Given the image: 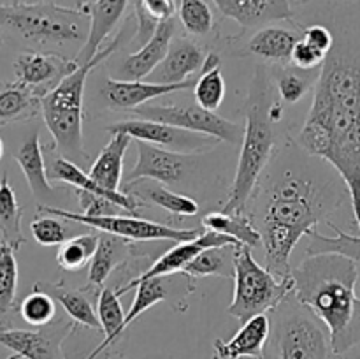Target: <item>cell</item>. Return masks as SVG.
<instances>
[{"instance_id":"obj_1","label":"cell","mask_w":360,"mask_h":359,"mask_svg":"<svg viewBox=\"0 0 360 359\" xmlns=\"http://www.w3.org/2000/svg\"><path fill=\"white\" fill-rule=\"evenodd\" d=\"M323 164L294 139L287 141L274 150L248 201L246 211L262 236L266 267L281 280L292 277L290 256L302 236L327 224L329 215L350 199L341 176Z\"/></svg>"},{"instance_id":"obj_2","label":"cell","mask_w":360,"mask_h":359,"mask_svg":"<svg viewBox=\"0 0 360 359\" xmlns=\"http://www.w3.org/2000/svg\"><path fill=\"white\" fill-rule=\"evenodd\" d=\"M294 141L341 176L360 234V53L334 44L313 88L304 125Z\"/></svg>"},{"instance_id":"obj_3","label":"cell","mask_w":360,"mask_h":359,"mask_svg":"<svg viewBox=\"0 0 360 359\" xmlns=\"http://www.w3.org/2000/svg\"><path fill=\"white\" fill-rule=\"evenodd\" d=\"M357 264L341 253H315L292 267L295 298L326 324L340 355L360 344Z\"/></svg>"},{"instance_id":"obj_4","label":"cell","mask_w":360,"mask_h":359,"mask_svg":"<svg viewBox=\"0 0 360 359\" xmlns=\"http://www.w3.org/2000/svg\"><path fill=\"white\" fill-rule=\"evenodd\" d=\"M274 90L271 67H257L245 106L241 153L227 203L221 210L225 213H245L250 197L276 150L274 125L283 116V102L274 99Z\"/></svg>"},{"instance_id":"obj_5","label":"cell","mask_w":360,"mask_h":359,"mask_svg":"<svg viewBox=\"0 0 360 359\" xmlns=\"http://www.w3.org/2000/svg\"><path fill=\"white\" fill-rule=\"evenodd\" d=\"M136 28V16L127 18L108 46H104L90 62L79 63L72 74L63 77L58 87L42 97V118L55 141L53 146L76 164L90 162V155L84 150L83 143V95L88 76L91 70L97 69L98 63L125 46L127 41H132Z\"/></svg>"},{"instance_id":"obj_6","label":"cell","mask_w":360,"mask_h":359,"mask_svg":"<svg viewBox=\"0 0 360 359\" xmlns=\"http://www.w3.org/2000/svg\"><path fill=\"white\" fill-rule=\"evenodd\" d=\"M271 333L262 359H343L326 324L295 298L294 291L269 312Z\"/></svg>"},{"instance_id":"obj_7","label":"cell","mask_w":360,"mask_h":359,"mask_svg":"<svg viewBox=\"0 0 360 359\" xmlns=\"http://www.w3.org/2000/svg\"><path fill=\"white\" fill-rule=\"evenodd\" d=\"M0 30L35 44H84L90 34L88 4L63 7L53 2L0 7Z\"/></svg>"},{"instance_id":"obj_8","label":"cell","mask_w":360,"mask_h":359,"mask_svg":"<svg viewBox=\"0 0 360 359\" xmlns=\"http://www.w3.org/2000/svg\"><path fill=\"white\" fill-rule=\"evenodd\" d=\"M292 291V277L281 280L267 267L257 263L250 246L243 243L236 246L234 298L227 310L234 319L243 324L259 313H269Z\"/></svg>"},{"instance_id":"obj_9","label":"cell","mask_w":360,"mask_h":359,"mask_svg":"<svg viewBox=\"0 0 360 359\" xmlns=\"http://www.w3.org/2000/svg\"><path fill=\"white\" fill-rule=\"evenodd\" d=\"M37 213L56 215L63 220L74 222V224L86 225L98 232H109V234L120 236V238L130 239V241H188L202 234V229H179L171 225L158 224V222L144 220V218L129 215H84L74 213V211L62 210V208L49 206V204H37Z\"/></svg>"},{"instance_id":"obj_10","label":"cell","mask_w":360,"mask_h":359,"mask_svg":"<svg viewBox=\"0 0 360 359\" xmlns=\"http://www.w3.org/2000/svg\"><path fill=\"white\" fill-rule=\"evenodd\" d=\"M132 113L141 118L169 123L192 132L207 134L231 144L243 139V130H245V125L239 122H232L218 113L207 111L199 104H144L132 109Z\"/></svg>"},{"instance_id":"obj_11","label":"cell","mask_w":360,"mask_h":359,"mask_svg":"<svg viewBox=\"0 0 360 359\" xmlns=\"http://www.w3.org/2000/svg\"><path fill=\"white\" fill-rule=\"evenodd\" d=\"M108 130L109 132H123L132 139L144 141V143L155 144V146L164 148V150L185 155L207 153L221 143L220 139L207 136V134L192 132V130L181 129V127L146 118L118 122L115 125H109Z\"/></svg>"},{"instance_id":"obj_12","label":"cell","mask_w":360,"mask_h":359,"mask_svg":"<svg viewBox=\"0 0 360 359\" xmlns=\"http://www.w3.org/2000/svg\"><path fill=\"white\" fill-rule=\"evenodd\" d=\"M77 329L70 319H55L35 329H0V345L25 359H65L63 341Z\"/></svg>"},{"instance_id":"obj_13","label":"cell","mask_w":360,"mask_h":359,"mask_svg":"<svg viewBox=\"0 0 360 359\" xmlns=\"http://www.w3.org/2000/svg\"><path fill=\"white\" fill-rule=\"evenodd\" d=\"M197 280L186 273L160 275L141 280L136 285V296L132 299L129 312L125 317V327H129L137 317L143 315L151 306L162 301H169L176 312H185L188 308V296L195 291Z\"/></svg>"},{"instance_id":"obj_14","label":"cell","mask_w":360,"mask_h":359,"mask_svg":"<svg viewBox=\"0 0 360 359\" xmlns=\"http://www.w3.org/2000/svg\"><path fill=\"white\" fill-rule=\"evenodd\" d=\"M239 241H236L231 236H225L221 232L217 231H207L204 229L202 234H199L197 238L188 239V241H179L178 245H174L172 248H169L167 252L162 253L150 267L143 271L137 277L130 278L125 285L116 289L120 296L127 294L129 291L136 289V285L141 280H146L151 277H160V275H171V273H179V271L185 270L186 264L190 260L195 259L202 250L210 248V246H224V245H238Z\"/></svg>"},{"instance_id":"obj_15","label":"cell","mask_w":360,"mask_h":359,"mask_svg":"<svg viewBox=\"0 0 360 359\" xmlns=\"http://www.w3.org/2000/svg\"><path fill=\"white\" fill-rule=\"evenodd\" d=\"M77 67L79 63L76 60H69L56 53L23 51L14 60L16 80L41 97L58 87L60 81L72 74Z\"/></svg>"},{"instance_id":"obj_16","label":"cell","mask_w":360,"mask_h":359,"mask_svg":"<svg viewBox=\"0 0 360 359\" xmlns=\"http://www.w3.org/2000/svg\"><path fill=\"white\" fill-rule=\"evenodd\" d=\"M193 157L195 155L176 153V151L164 150L155 144L139 141L136 164L123 178H125V183L150 178L164 183V185H174L188 172Z\"/></svg>"},{"instance_id":"obj_17","label":"cell","mask_w":360,"mask_h":359,"mask_svg":"<svg viewBox=\"0 0 360 359\" xmlns=\"http://www.w3.org/2000/svg\"><path fill=\"white\" fill-rule=\"evenodd\" d=\"M48 158H46V168H48V178L51 183H67V185H72L74 189L88 190V192L98 194V196L105 197V199L112 201L115 204H118L123 211H129V213L136 215L141 208H144L146 204L141 203L137 197H134L132 194H127L123 190L120 192H109V190L102 189L94 178H91L88 172H84L81 169L79 164L69 160V158L63 157L62 153L56 151L55 146L48 148Z\"/></svg>"},{"instance_id":"obj_18","label":"cell","mask_w":360,"mask_h":359,"mask_svg":"<svg viewBox=\"0 0 360 359\" xmlns=\"http://www.w3.org/2000/svg\"><path fill=\"white\" fill-rule=\"evenodd\" d=\"M139 257H148V253H141L139 246L134 241L109 234V232H98V245L88 266V280L84 291L98 294L105 280L116 270L127 266Z\"/></svg>"},{"instance_id":"obj_19","label":"cell","mask_w":360,"mask_h":359,"mask_svg":"<svg viewBox=\"0 0 360 359\" xmlns=\"http://www.w3.org/2000/svg\"><path fill=\"white\" fill-rule=\"evenodd\" d=\"M199 74L192 76L190 80L183 81V83H148V81H136V80H108L101 88V94L104 101L108 102L111 108L115 109H132L144 106L146 102L153 101V99L162 97V95L174 94V92L188 90V88L195 87V81Z\"/></svg>"},{"instance_id":"obj_20","label":"cell","mask_w":360,"mask_h":359,"mask_svg":"<svg viewBox=\"0 0 360 359\" xmlns=\"http://www.w3.org/2000/svg\"><path fill=\"white\" fill-rule=\"evenodd\" d=\"M225 18L243 28H260L274 21H294L290 0H213Z\"/></svg>"},{"instance_id":"obj_21","label":"cell","mask_w":360,"mask_h":359,"mask_svg":"<svg viewBox=\"0 0 360 359\" xmlns=\"http://www.w3.org/2000/svg\"><path fill=\"white\" fill-rule=\"evenodd\" d=\"M269 333V313H259L245 320L231 340H221V338L214 340L213 359H262Z\"/></svg>"},{"instance_id":"obj_22","label":"cell","mask_w":360,"mask_h":359,"mask_svg":"<svg viewBox=\"0 0 360 359\" xmlns=\"http://www.w3.org/2000/svg\"><path fill=\"white\" fill-rule=\"evenodd\" d=\"M206 53L199 42L188 37L172 39L167 55L151 73L155 83H183L200 73Z\"/></svg>"},{"instance_id":"obj_23","label":"cell","mask_w":360,"mask_h":359,"mask_svg":"<svg viewBox=\"0 0 360 359\" xmlns=\"http://www.w3.org/2000/svg\"><path fill=\"white\" fill-rule=\"evenodd\" d=\"M301 37L302 32L278 25H264L245 42L239 55H253L273 62L274 65H287L290 63L292 51Z\"/></svg>"},{"instance_id":"obj_24","label":"cell","mask_w":360,"mask_h":359,"mask_svg":"<svg viewBox=\"0 0 360 359\" xmlns=\"http://www.w3.org/2000/svg\"><path fill=\"white\" fill-rule=\"evenodd\" d=\"M174 18L160 21L153 37L148 42H144L136 53H132V55H129L125 58V62L122 65V74L125 76V80L141 81L144 77H150L151 73L160 65V62L167 55L172 39H174Z\"/></svg>"},{"instance_id":"obj_25","label":"cell","mask_w":360,"mask_h":359,"mask_svg":"<svg viewBox=\"0 0 360 359\" xmlns=\"http://www.w3.org/2000/svg\"><path fill=\"white\" fill-rule=\"evenodd\" d=\"M129 0H94L88 4L90 11V34L86 42L76 55L77 63H86L102 49L105 39L115 32L116 25L122 21Z\"/></svg>"},{"instance_id":"obj_26","label":"cell","mask_w":360,"mask_h":359,"mask_svg":"<svg viewBox=\"0 0 360 359\" xmlns=\"http://www.w3.org/2000/svg\"><path fill=\"white\" fill-rule=\"evenodd\" d=\"M123 192L132 194L134 197L144 204H155V206L162 208V210L169 211L172 215H179V217H195L199 213V204L195 199L183 194L172 192L171 189L160 182H155L150 178H141L136 182L125 183Z\"/></svg>"},{"instance_id":"obj_27","label":"cell","mask_w":360,"mask_h":359,"mask_svg":"<svg viewBox=\"0 0 360 359\" xmlns=\"http://www.w3.org/2000/svg\"><path fill=\"white\" fill-rule=\"evenodd\" d=\"M14 160L18 162L20 169L23 171L25 180H27L35 199L39 201V204H44L55 194V189H53L51 182L48 178L44 146L41 144L37 132L32 134L30 137L23 141L20 150L14 155Z\"/></svg>"},{"instance_id":"obj_28","label":"cell","mask_w":360,"mask_h":359,"mask_svg":"<svg viewBox=\"0 0 360 359\" xmlns=\"http://www.w3.org/2000/svg\"><path fill=\"white\" fill-rule=\"evenodd\" d=\"M132 137L123 132H111V139L101 150L91 164L88 175L109 192H120L123 180V157L129 150Z\"/></svg>"},{"instance_id":"obj_29","label":"cell","mask_w":360,"mask_h":359,"mask_svg":"<svg viewBox=\"0 0 360 359\" xmlns=\"http://www.w3.org/2000/svg\"><path fill=\"white\" fill-rule=\"evenodd\" d=\"M42 115V97L20 81L0 84V127Z\"/></svg>"},{"instance_id":"obj_30","label":"cell","mask_w":360,"mask_h":359,"mask_svg":"<svg viewBox=\"0 0 360 359\" xmlns=\"http://www.w3.org/2000/svg\"><path fill=\"white\" fill-rule=\"evenodd\" d=\"M34 287L51 294L55 301L60 303L62 308L65 310L67 317L74 320L77 326L102 333L101 320H98V315L95 312L94 305H91L90 298L86 296V291L65 287L62 282H37Z\"/></svg>"},{"instance_id":"obj_31","label":"cell","mask_w":360,"mask_h":359,"mask_svg":"<svg viewBox=\"0 0 360 359\" xmlns=\"http://www.w3.org/2000/svg\"><path fill=\"white\" fill-rule=\"evenodd\" d=\"M97 315L101 320L102 333H104V340L94 348L95 352H104L111 348L116 341L122 340L123 333H125V317L127 313L123 312L122 301H120V294L116 292L115 287H104L97 294Z\"/></svg>"},{"instance_id":"obj_32","label":"cell","mask_w":360,"mask_h":359,"mask_svg":"<svg viewBox=\"0 0 360 359\" xmlns=\"http://www.w3.org/2000/svg\"><path fill=\"white\" fill-rule=\"evenodd\" d=\"M202 227L207 231H217L225 236H231L236 241L243 243L250 248L262 246V236L250 218L248 211L245 213H225V211L207 213L202 218Z\"/></svg>"},{"instance_id":"obj_33","label":"cell","mask_w":360,"mask_h":359,"mask_svg":"<svg viewBox=\"0 0 360 359\" xmlns=\"http://www.w3.org/2000/svg\"><path fill=\"white\" fill-rule=\"evenodd\" d=\"M23 208L18 203L16 192L9 182V176L0 178V243L20 250L27 243L21 231Z\"/></svg>"},{"instance_id":"obj_34","label":"cell","mask_w":360,"mask_h":359,"mask_svg":"<svg viewBox=\"0 0 360 359\" xmlns=\"http://www.w3.org/2000/svg\"><path fill=\"white\" fill-rule=\"evenodd\" d=\"M221 60L218 53L206 55L204 65L193 87V97L200 108L217 113L225 99V80L221 74Z\"/></svg>"},{"instance_id":"obj_35","label":"cell","mask_w":360,"mask_h":359,"mask_svg":"<svg viewBox=\"0 0 360 359\" xmlns=\"http://www.w3.org/2000/svg\"><path fill=\"white\" fill-rule=\"evenodd\" d=\"M238 245L210 246V248L202 250L195 259L186 264L183 273L192 277L193 280L204 277L234 278V259Z\"/></svg>"},{"instance_id":"obj_36","label":"cell","mask_w":360,"mask_h":359,"mask_svg":"<svg viewBox=\"0 0 360 359\" xmlns=\"http://www.w3.org/2000/svg\"><path fill=\"white\" fill-rule=\"evenodd\" d=\"M16 250L0 243V329L13 327V313L16 312L18 263Z\"/></svg>"},{"instance_id":"obj_37","label":"cell","mask_w":360,"mask_h":359,"mask_svg":"<svg viewBox=\"0 0 360 359\" xmlns=\"http://www.w3.org/2000/svg\"><path fill=\"white\" fill-rule=\"evenodd\" d=\"M271 73H273V81L278 95H280L281 102H285V104H297V102H301L309 92V88H315V83L320 74L319 73L315 76H308V73H313V70L297 69L292 63L271 67Z\"/></svg>"},{"instance_id":"obj_38","label":"cell","mask_w":360,"mask_h":359,"mask_svg":"<svg viewBox=\"0 0 360 359\" xmlns=\"http://www.w3.org/2000/svg\"><path fill=\"white\" fill-rule=\"evenodd\" d=\"M329 227L336 231V236H326L320 234L319 231L309 232V245L306 248L308 256H315V253H341L350 259L360 263V234H348L343 229L338 227L333 220L327 222Z\"/></svg>"},{"instance_id":"obj_39","label":"cell","mask_w":360,"mask_h":359,"mask_svg":"<svg viewBox=\"0 0 360 359\" xmlns=\"http://www.w3.org/2000/svg\"><path fill=\"white\" fill-rule=\"evenodd\" d=\"M178 20L193 37H206L217 28L213 9L206 0H178Z\"/></svg>"},{"instance_id":"obj_40","label":"cell","mask_w":360,"mask_h":359,"mask_svg":"<svg viewBox=\"0 0 360 359\" xmlns=\"http://www.w3.org/2000/svg\"><path fill=\"white\" fill-rule=\"evenodd\" d=\"M98 245L97 234H77L58 246L56 263L63 271H79L90 264Z\"/></svg>"},{"instance_id":"obj_41","label":"cell","mask_w":360,"mask_h":359,"mask_svg":"<svg viewBox=\"0 0 360 359\" xmlns=\"http://www.w3.org/2000/svg\"><path fill=\"white\" fill-rule=\"evenodd\" d=\"M18 312L28 326L42 327L56 319V301L51 294L34 287L20 303Z\"/></svg>"},{"instance_id":"obj_42","label":"cell","mask_w":360,"mask_h":359,"mask_svg":"<svg viewBox=\"0 0 360 359\" xmlns=\"http://www.w3.org/2000/svg\"><path fill=\"white\" fill-rule=\"evenodd\" d=\"M30 232L35 241L42 246H60L67 239L76 236V232L69 225L63 224L60 217L46 213H39L30 222Z\"/></svg>"},{"instance_id":"obj_43","label":"cell","mask_w":360,"mask_h":359,"mask_svg":"<svg viewBox=\"0 0 360 359\" xmlns=\"http://www.w3.org/2000/svg\"><path fill=\"white\" fill-rule=\"evenodd\" d=\"M327 55H323L322 51H319L316 48H313L309 42H306L304 39L301 37V41L295 44L294 51H292L290 63L297 69L302 70H316L319 67L323 65Z\"/></svg>"},{"instance_id":"obj_44","label":"cell","mask_w":360,"mask_h":359,"mask_svg":"<svg viewBox=\"0 0 360 359\" xmlns=\"http://www.w3.org/2000/svg\"><path fill=\"white\" fill-rule=\"evenodd\" d=\"M77 199H79L81 213L84 215H94V217H98V215H116L122 208L118 204H115L112 201L105 199V197L98 196V194L88 192V190H76Z\"/></svg>"},{"instance_id":"obj_45","label":"cell","mask_w":360,"mask_h":359,"mask_svg":"<svg viewBox=\"0 0 360 359\" xmlns=\"http://www.w3.org/2000/svg\"><path fill=\"white\" fill-rule=\"evenodd\" d=\"M134 7L141 9L158 23L169 20V18H174V14L178 13V2L176 0H137Z\"/></svg>"},{"instance_id":"obj_46","label":"cell","mask_w":360,"mask_h":359,"mask_svg":"<svg viewBox=\"0 0 360 359\" xmlns=\"http://www.w3.org/2000/svg\"><path fill=\"white\" fill-rule=\"evenodd\" d=\"M302 39L306 42L316 48L319 51H322L323 55H329L334 48V35L333 32L329 30L323 25H309V27L302 28Z\"/></svg>"},{"instance_id":"obj_47","label":"cell","mask_w":360,"mask_h":359,"mask_svg":"<svg viewBox=\"0 0 360 359\" xmlns=\"http://www.w3.org/2000/svg\"><path fill=\"white\" fill-rule=\"evenodd\" d=\"M51 2V0H0V7H21V6H34V4Z\"/></svg>"},{"instance_id":"obj_48","label":"cell","mask_w":360,"mask_h":359,"mask_svg":"<svg viewBox=\"0 0 360 359\" xmlns=\"http://www.w3.org/2000/svg\"><path fill=\"white\" fill-rule=\"evenodd\" d=\"M111 348H108V351H104V352L91 351V352H88V354H83V355H67L65 354V359H108L109 354L112 352Z\"/></svg>"},{"instance_id":"obj_49","label":"cell","mask_w":360,"mask_h":359,"mask_svg":"<svg viewBox=\"0 0 360 359\" xmlns=\"http://www.w3.org/2000/svg\"><path fill=\"white\" fill-rule=\"evenodd\" d=\"M108 359H127V358H123V355L118 354V352H111Z\"/></svg>"},{"instance_id":"obj_50","label":"cell","mask_w":360,"mask_h":359,"mask_svg":"<svg viewBox=\"0 0 360 359\" xmlns=\"http://www.w3.org/2000/svg\"><path fill=\"white\" fill-rule=\"evenodd\" d=\"M2 157H4V141L2 137H0V160H2Z\"/></svg>"},{"instance_id":"obj_51","label":"cell","mask_w":360,"mask_h":359,"mask_svg":"<svg viewBox=\"0 0 360 359\" xmlns=\"http://www.w3.org/2000/svg\"><path fill=\"white\" fill-rule=\"evenodd\" d=\"M18 358H20V355H18V354H13V355H9V358H6V359H18Z\"/></svg>"},{"instance_id":"obj_52","label":"cell","mask_w":360,"mask_h":359,"mask_svg":"<svg viewBox=\"0 0 360 359\" xmlns=\"http://www.w3.org/2000/svg\"><path fill=\"white\" fill-rule=\"evenodd\" d=\"M292 4H301V2H304V0H290Z\"/></svg>"},{"instance_id":"obj_53","label":"cell","mask_w":360,"mask_h":359,"mask_svg":"<svg viewBox=\"0 0 360 359\" xmlns=\"http://www.w3.org/2000/svg\"><path fill=\"white\" fill-rule=\"evenodd\" d=\"M18 359H25V358H18Z\"/></svg>"},{"instance_id":"obj_54","label":"cell","mask_w":360,"mask_h":359,"mask_svg":"<svg viewBox=\"0 0 360 359\" xmlns=\"http://www.w3.org/2000/svg\"><path fill=\"white\" fill-rule=\"evenodd\" d=\"M0 42H2V39H0Z\"/></svg>"}]
</instances>
